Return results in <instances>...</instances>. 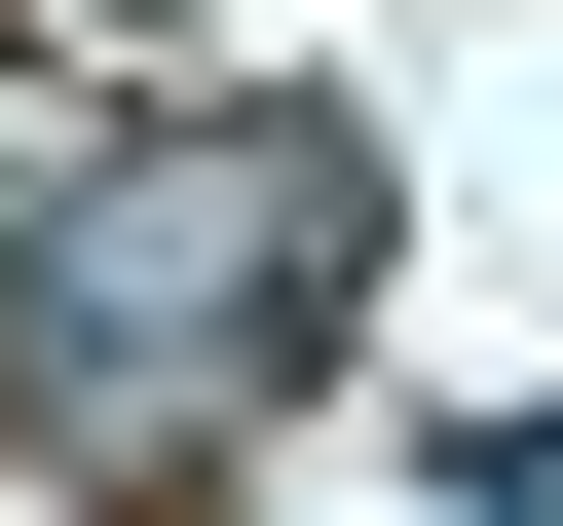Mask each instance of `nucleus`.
<instances>
[{
	"label": "nucleus",
	"instance_id": "f257e3e1",
	"mask_svg": "<svg viewBox=\"0 0 563 526\" xmlns=\"http://www.w3.org/2000/svg\"><path fill=\"white\" fill-rule=\"evenodd\" d=\"M339 302H376V151H339V113H188V151H113L38 263H0V376L188 451V414H263V376H301Z\"/></svg>",
	"mask_w": 563,
	"mask_h": 526
},
{
	"label": "nucleus",
	"instance_id": "f03ea898",
	"mask_svg": "<svg viewBox=\"0 0 563 526\" xmlns=\"http://www.w3.org/2000/svg\"><path fill=\"white\" fill-rule=\"evenodd\" d=\"M0 414H38V376H0Z\"/></svg>",
	"mask_w": 563,
	"mask_h": 526
}]
</instances>
